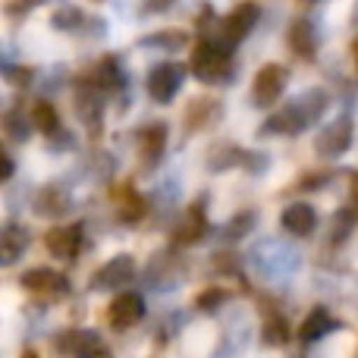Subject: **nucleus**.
Segmentation results:
<instances>
[{
  "mask_svg": "<svg viewBox=\"0 0 358 358\" xmlns=\"http://www.w3.org/2000/svg\"><path fill=\"white\" fill-rule=\"evenodd\" d=\"M330 104V94L324 88H308L302 92L299 98L286 101L280 110H273L271 117L261 123V136L271 138V136H302L308 126H315L317 120L327 113Z\"/></svg>",
  "mask_w": 358,
  "mask_h": 358,
  "instance_id": "1",
  "label": "nucleus"
},
{
  "mask_svg": "<svg viewBox=\"0 0 358 358\" xmlns=\"http://www.w3.org/2000/svg\"><path fill=\"white\" fill-rule=\"evenodd\" d=\"M189 73L195 76L201 85H227L236 76V60H233V48L223 44L220 38L204 35L195 44L189 60Z\"/></svg>",
  "mask_w": 358,
  "mask_h": 358,
  "instance_id": "2",
  "label": "nucleus"
},
{
  "mask_svg": "<svg viewBox=\"0 0 358 358\" xmlns=\"http://www.w3.org/2000/svg\"><path fill=\"white\" fill-rule=\"evenodd\" d=\"M248 264L261 280L280 283V280H289L302 267V255H299L296 245H289L283 239H261L248 252Z\"/></svg>",
  "mask_w": 358,
  "mask_h": 358,
  "instance_id": "3",
  "label": "nucleus"
},
{
  "mask_svg": "<svg viewBox=\"0 0 358 358\" xmlns=\"http://www.w3.org/2000/svg\"><path fill=\"white\" fill-rule=\"evenodd\" d=\"M54 349L63 358H110L107 340L92 327H73L54 336Z\"/></svg>",
  "mask_w": 358,
  "mask_h": 358,
  "instance_id": "4",
  "label": "nucleus"
},
{
  "mask_svg": "<svg viewBox=\"0 0 358 358\" xmlns=\"http://www.w3.org/2000/svg\"><path fill=\"white\" fill-rule=\"evenodd\" d=\"M355 142V120L349 113H340L336 120H330L315 138V151L317 157H327V161H336L343 157Z\"/></svg>",
  "mask_w": 358,
  "mask_h": 358,
  "instance_id": "5",
  "label": "nucleus"
},
{
  "mask_svg": "<svg viewBox=\"0 0 358 358\" xmlns=\"http://www.w3.org/2000/svg\"><path fill=\"white\" fill-rule=\"evenodd\" d=\"M185 85V66L176 60H164L155 63L148 69V94L155 104H173L176 94Z\"/></svg>",
  "mask_w": 358,
  "mask_h": 358,
  "instance_id": "6",
  "label": "nucleus"
},
{
  "mask_svg": "<svg viewBox=\"0 0 358 358\" xmlns=\"http://www.w3.org/2000/svg\"><path fill=\"white\" fill-rule=\"evenodd\" d=\"M286 85H289V69L283 63H264L252 82V104L273 107L286 94Z\"/></svg>",
  "mask_w": 358,
  "mask_h": 358,
  "instance_id": "7",
  "label": "nucleus"
},
{
  "mask_svg": "<svg viewBox=\"0 0 358 358\" xmlns=\"http://www.w3.org/2000/svg\"><path fill=\"white\" fill-rule=\"evenodd\" d=\"M104 98L107 94L101 92L88 76H82L79 88H76V113H79V120L85 123V129L92 138H98L101 126H104Z\"/></svg>",
  "mask_w": 358,
  "mask_h": 358,
  "instance_id": "8",
  "label": "nucleus"
},
{
  "mask_svg": "<svg viewBox=\"0 0 358 358\" xmlns=\"http://www.w3.org/2000/svg\"><path fill=\"white\" fill-rule=\"evenodd\" d=\"M19 286L41 299H66L69 292H73L69 277L54 271V267H31V271H25L22 277H19Z\"/></svg>",
  "mask_w": 358,
  "mask_h": 358,
  "instance_id": "9",
  "label": "nucleus"
},
{
  "mask_svg": "<svg viewBox=\"0 0 358 358\" xmlns=\"http://www.w3.org/2000/svg\"><path fill=\"white\" fill-rule=\"evenodd\" d=\"M258 16H261V6L255 3V0H242L239 6H233V10L220 19V35L217 38H220L223 44H229V48H236V44H242L252 35V29L258 25Z\"/></svg>",
  "mask_w": 358,
  "mask_h": 358,
  "instance_id": "10",
  "label": "nucleus"
},
{
  "mask_svg": "<svg viewBox=\"0 0 358 358\" xmlns=\"http://www.w3.org/2000/svg\"><path fill=\"white\" fill-rule=\"evenodd\" d=\"M145 311H148V305H145V299L138 296V292H120V296H113V302L107 305V324H110V330L123 334V330L145 321Z\"/></svg>",
  "mask_w": 358,
  "mask_h": 358,
  "instance_id": "11",
  "label": "nucleus"
},
{
  "mask_svg": "<svg viewBox=\"0 0 358 358\" xmlns=\"http://www.w3.org/2000/svg\"><path fill=\"white\" fill-rule=\"evenodd\" d=\"M208 236V214H204V198H195L189 208L182 210V217L173 227V245L192 248Z\"/></svg>",
  "mask_w": 358,
  "mask_h": 358,
  "instance_id": "12",
  "label": "nucleus"
},
{
  "mask_svg": "<svg viewBox=\"0 0 358 358\" xmlns=\"http://www.w3.org/2000/svg\"><path fill=\"white\" fill-rule=\"evenodd\" d=\"M129 280H136V258L126 252L113 255L110 261H104V264L94 271L92 277V289L104 292V289H120V286H126Z\"/></svg>",
  "mask_w": 358,
  "mask_h": 358,
  "instance_id": "13",
  "label": "nucleus"
},
{
  "mask_svg": "<svg viewBox=\"0 0 358 358\" xmlns=\"http://www.w3.org/2000/svg\"><path fill=\"white\" fill-rule=\"evenodd\" d=\"M138 142V161H142V170H155L157 164L167 155V142H170V129L167 123H148L138 129L136 136Z\"/></svg>",
  "mask_w": 358,
  "mask_h": 358,
  "instance_id": "14",
  "label": "nucleus"
},
{
  "mask_svg": "<svg viewBox=\"0 0 358 358\" xmlns=\"http://www.w3.org/2000/svg\"><path fill=\"white\" fill-rule=\"evenodd\" d=\"M286 41H289V50L299 57V60L311 63L317 57V50H321V31H317V22L315 19H308V16L292 19Z\"/></svg>",
  "mask_w": 358,
  "mask_h": 358,
  "instance_id": "15",
  "label": "nucleus"
},
{
  "mask_svg": "<svg viewBox=\"0 0 358 358\" xmlns=\"http://www.w3.org/2000/svg\"><path fill=\"white\" fill-rule=\"evenodd\" d=\"M317 223H321V214H317V208L308 201H292V204H286L283 214H280V227L289 236H296V239L315 236Z\"/></svg>",
  "mask_w": 358,
  "mask_h": 358,
  "instance_id": "16",
  "label": "nucleus"
},
{
  "mask_svg": "<svg viewBox=\"0 0 358 358\" xmlns=\"http://www.w3.org/2000/svg\"><path fill=\"white\" fill-rule=\"evenodd\" d=\"M88 79L101 88L104 94H123L126 85H129V76H126V66L117 54H107L94 63V69L88 73Z\"/></svg>",
  "mask_w": 358,
  "mask_h": 358,
  "instance_id": "17",
  "label": "nucleus"
},
{
  "mask_svg": "<svg viewBox=\"0 0 358 358\" xmlns=\"http://www.w3.org/2000/svg\"><path fill=\"white\" fill-rule=\"evenodd\" d=\"M44 248L57 261H73L82 248V223H66V227H50L44 233Z\"/></svg>",
  "mask_w": 358,
  "mask_h": 358,
  "instance_id": "18",
  "label": "nucleus"
},
{
  "mask_svg": "<svg viewBox=\"0 0 358 358\" xmlns=\"http://www.w3.org/2000/svg\"><path fill=\"white\" fill-rule=\"evenodd\" d=\"M31 245V233L22 223H3L0 227V267H13L22 261Z\"/></svg>",
  "mask_w": 358,
  "mask_h": 358,
  "instance_id": "19",
  "label": "nucleus"
},
{
  "mask_svg": "<svg viewBox=\"0 0 358 358\" xmlns=\"http://www.w3.org/2000/svg\"><path fill=\"white\" fill-rule=\"evenodd\" d=\"M69 210H73V195L66 192V185L50 182V185H44V189L35 195V214L38 217L57 220V217L69 214Z\"/></svg>",
  "mask_w": 358,
  "mask_h": 358,
  "instance_id": "20",
  "label": "nucleus"
},
{
  "mask_svg": "<svg viewBox=\"0 0 358 358\" xmlns=\"http://www.w3.org/2000/svg\"><path fill=\"white\" fill-rule=\"evenodd\" d=\"M148 210H151L148 198H145L136 185L126 182L123 189H120V195H117V217H120V223H123V227H136V223H142L145 217H148Z\"/></svg>",
  "mask_w": 358,
  "mask_h": 358,
  "instance_id": "21",
  "label": "nucleus"
},
{
  "mask_svg": "<svg viewBox=\"0 0 358 358\" xmlns=\"http://www.w3.org/2000/svg\"><path fill=\"white\" fill-rule=\"evenodd\" d=\"M336 327H340V321H336L324 305H315V308L305 315V321L299 324V340H302L305 346H311V343H321L327 334H334Z\"/></svg>",
  "mask_w": 358,
  "mask_h": 358,
  "instance_id": "22",
  "label": "nucleus"
},
{
  "mask_svg": "<svg viewBox=\"0 0 358 358\" xmlns=\"http://www.w3.org/2000/svg\"><path fill=\"white\" fill-rule=\"evenodd\" d=\"M29 113H31V126H35L41 136H48L50 142H54V138H60V142H69V138H66V129H63L60 110H57L50 101H44V98L35 101Z\"/></svg>",
  "mask_w": 358,
  "mask_h": 358,
  "instance_id": "23",
  "label": "nucleus"
},
{
  "mask_svg": "<svg viewBox=\"0 0 358 358\" xmlns=\"http://www.w3.org/2000/svg\"><path fill=\"white\" fill-rule=\"evenodd\" d=\"M220 117H223V104L217 98H195L189 104V110H185V126H189V132H201L208 126H214Z\"/></svg>",
  "mask_w": 358,
  "mask_h": 358,
  "instance_id": "24",
  "label": "nucleus"
},
{
  "mask_svg": "<svg viewBox=\"0 0 358 358\" xmlns=\"http://www.w3.org/2000/svg\"><path fill=\"white\" fill-rule=\"evenodd\" d=\"M179 273H182V267H179V258L173 252H161L151 258L148 264V283L157 286V289H170V286H176Z\"/></svg>",
  "mask_w": 358,
  "mask_h": 358,
  "instance_id": "25",
  "label": "nucleus"
},
{
  "mask_svg": "<svg viewBox=\"0 0 358 358\" xmlns=\"http://www.w3.org/2000/svg\"><path fill=\"white\" fill-rule=\"evenodd\" d=\"M245 157H248L245 148H239V145H229V142H220V145H214V148H210L208 170H210V173H227V170L245 167Z\"/></svg>",
  "mask_w": 358,
  "mask_h": 358,
  "instance_id": "26",
  "label": "nucleus"
},
{
  "mask_svg": "<svg viewBox=\"0 0 358 358\" xmlns=\"http://www.w3.org/2000/svg\"><path fill=\"white\" fill-rule=\"evenodd\" d=\"M289 336H292L289 321H286L277 308H264V321H261V343L271 346V349H280V346L289 343Z\"/></svg>",
  "mask_w": 358,
  "mask_h": 358,
  "instance_id": "27",
  "label": "nucleus"
},
{
  "mask_svg": "<svg viewBox=\"0 0 358 358\" xmlns=\"http://www.w3.org/2000/svg\"><path fill=\"white\" fill-rule=\"evenodd\" d=\"M31 113H29V107H22V104H13L10 110L3 113V132L13 138V142H29V136H31Z\"/></svg>",
  "mask_w": 358,
  "mask_h": 358,
  "instance_id": "28",
  "label": "nucleus"
},
{
  "mask_svg": "<svg viewBox=\"0 0 358 358\" xmlns=\"http://www.w3.org/2000/svg\"><path fill=\"white\" fill-rule=\"evenodd\" d=\"M185 44H189V35L179 29H161V31H155V35L138 38V48H155V50H161V54H176Z\"/></svg>",
  "mask_w": 358,
  "mask_h": 358,
  "instance_id": "29",
  "label": "nucleus"
},
{
  "mask_svg": "<svg viewBox=\"0 0 358 358\" xmlns=\"http://www.w3.org/2000/svg\"><path fill=\"white\" fill-rule=\"evenodd\" d=\"M358 223V210L352 208V204H346V208H340L334 217H330V233H327V242L330 245H343V242L352 236Z\"/></svg>",
  "mask_w": 358,
  "mask_h": 358,
  "instance_id": "30",
  "label": "nucleus"
},
{
  "mask_svg": "<svg viewBox=\"0 0 358 358\" xmlns=\"http://www.w3.org/2000/svg\"><path fill=\"white\" fill-rule=\"evenodd\" d=\"M229 299H233V292H229L227 286H204V289L195 296V311L214 315V311H220L223 305H229Z\"/></svg>",
  "mask_w": 358,
  "mask_h": 358,
  "instance_id": "31",
  "label": "nucleus"
},
{
  "mask_svg": "<svg viewBox=\"0 0 358 358\" xmlns=\"http://www.w3.org/2000/svg\"><path fill=\"white\" fill-rule=\"evenodd\" d=\"M98 19H88L79 6H60V10L50 16V25L60 31H82V25H94Z\"/></svg>",
  "mask_w": 358,
  "mask_h": 358,
  "instance_id": "32",
  "label": "nucleus"
},
{
  "mask_svg": "<svg viewBox=\"0 0 358 358\" xmlns=\"http://www.w3.org/2000/svg\"><path fill=\"white\" fill-rule=\"evenodd\" d=\"M255 223H258V214H255V210H239L233 220H227V227H223L220 236L227 242H236V239H242V236H248V229H255Z\"/></svg>",
  "mask_w": 358,
  "mask_h": 358,
  "instance_id": "33",
  "label": "nucleus"
},
{
  "mask_svg": "<svg viewBox=\"0 0 358 358\" xmlns=\"http://www.w3.org/2000/svg\"><path fill=\"white\" fill-rule=\"evenodd\" d=\"M327 182H330V173H305V176H299L296 189L299 192H315V189H324Z\"/></svg>",
  "mask_w": 358,
  "mask_h": 358,
  "instance_id": "34",
  "label": "nucleus"
},
{
  "mask_svg": "<svg viewBox=\"0 0 358 358\" xmlns=\"http://www.w3.org/2000/svg\"><path fill=\"white\" fill-rule=\"evenodd\" d=\"M6 73V79L13 82V85H31V79H35V69H29V66H6L3 69Z\"/></svg>",
  "mask_w": 358,
  "mask_h": 358,
  "instance_id": "35",
  "label": "nucleus"
},
{
  "mask_svg": "<svg viewBox=\"0 0 358 358\" xmlns=\"http://www.w3.org/2000/svg\"><path fill=\"white\" fill-rule=\"evenodd\" d=\"M13 173H16V161H13V157L6 155V148L0 145V182L13 179Z\"/></svg>",
  "mask_w": 358,
  "mask_h": 358,
  "instance_id": "36",
  "label": "nucleus"
},
{
  "mask_svg": "<svg viewBox=\"0 0 358 358\" xmlns=\"http://www.w3.org/2000/svg\"><path fill=\"white\" fill-rule=\"evenodd\" d=\"M349 204L358 210V170L352 173V182H349Z\"/></svg>",
  "mask_w": 358,
  "mask_h": 358,
  "instance_id": "37",
  "label": "nucleus"
},
{
  "mask_svg": "<svg viewBox=\"0 0 358 358\" xmlns=\"http://www.w3.org/2000/svg\"><path fill=\"white\" fill-rule=\"evenodd\" d=\"M352 63H355V73H358V38L352 41Z\"/></svg>",
  "mask_w": 358,
  "mask_h": 358,
  "instance_id": "38",
  "label": "nucleus"
},
{
  "mask_svg": "<svg viewBox=\"0 0 358 358\" xmlns=\"http://www.w3.org/2000/svg\"><path fill=\"white\" fill-rule=\"evenodd\" d=\"M22 358H38V352H31V349H25V352H22Z\"/></svg>",
  "mask_w": 358,
  "mask_h": 358,
  "instance_id": "39",
  "label": "nucleus"
},
{
  "mask_svg": "<svg viewBox=\"0 0 358 358\" xmlns=\"http://www.w3.org/2000/svg\"><path fill=\"white\" fill-rule=\"evenodd\" d=\"M305 3H311V0H305Z\"/></svg>",
  "mask_w": 358,
  "mask_h": 358,
  "instance_id": "40",
  "label": "nucleus"
}]
</instances>
